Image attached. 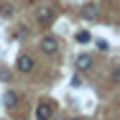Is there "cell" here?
<instances>
[{
    "mask_svg": "<svg viewBox=\"0 0 120 120\" xmlns=\"http://www.w3.org/2000/svg\"><path fill=\"white\" fill-rule=\"evenodd\" d=\"M15 67H18V72H23V74L33 72V56H28V54H21V56L15 59Z\"/></svg>",
    "mask_w": 120,
    "mask_h": 120,
    "instance_id": "3",
    "label": "cell"
},
{
    "mask_svg": "<svg viewBox=\"0 0 120 120\" xmlns=\"http://www.w3.org/2000/svg\"><path fill=\"white\" fill-rule=\"evenodd\" d=\"M13 15V5L10 3H0V18H10Z\"/></svg>",
    "mask_w": 120,
    "mask_h": 120,
    "instance_id": "8",
    "label": "cell"
},
{
    "mask_svg": "<svg viewBox=\"0 0 120 120\" xmlns=\"http://www.w3.org/2000/svg\"><path fill=\"white\" fill-rule=\"evenodd\" d=\"M72 84H74V87H82V77H79V74H77V77L72 79Z\"/></svg>",
    "mask_w": 120,
    "mask_h": 120,
    "instance_id": "11",
    "label": "cell"
},
{
    "mask_svg": "<svg viewBox=\"0 0 120 120\" xmlns=\"http://www.w3.org/2000/svg\"><path fill=\"white\" fill-rule=\"evenodd\" d=\"M90 38H92V36H90L87 31H79V33H77V41H79V44H87Z\"/></svg>",
    "mask_w": 120,
    "mask_h": 120,
    "instance_id": "9",
    "label": "cell"
},
{
    "mask_svg": "<svg viewBox=\"0 0 120 120\" xmlns=\"http://www.w3.org/2000/svg\"><path fill=\"white\" fill-rule=\"evenodd\" d=\"M54 8L51 5H38V10H36V23L38 26H51L54 23Z\"/></svg>",
    "mask_w": 120,
    "mask_h": 120,
    "instance_id": "1",
    "label": "cell"
},
{
    "mask_svg": "<svg viewBox=\"0 0 120 120\" xmlns=\"http://www.w3.org/2000/svg\"><path fill=\"white\" fill-rule=\"evenodd\" d=\"M79 18H84V21H95V18H100V8H97L95 3H87V5L79 10Z\"/></svg>",
    "mask_w": 120,
    "mask_h": 120,
    "instance_id": "4",
    "label": "cell"
},
{
    "mask_svg": "<svg viewBox=\"0 0 120 120\" xmlns=\"http://www.w3.org/2000/svg\"><path fill=\"white\" fill-rule=\"evenodd\" d=\"M118 79H120V69H112V82L118 84Z\"/></svg>",
    "mask_w": 120,
    "mask_h": 120,
    "instance_id": "12",
    "label": "cell"
},
{
    "mask_svg": "<svg viewBox=\"0 0 120 120\" xmlns=\"http://www.w3.org/2000/svg\"><path fill=\"white\" fill-rule=\"evenodd\" d=\"M36 0H21V5H33Z\"/></svg>",
    "mask_w": 120,
    "mask_h": 120,
    "instance_id": "13",
    "label": "cell"
},
{
    "mask_svg": "<svg viewBox=\"0 0 120 120\" xmlns=\"http://www.w3.org/2000/svg\"><path fill=\"white\" fill-rule=\"evenodd\" d=\"M18 105V92H5V107H15Z\"/></svg>",
    "mask_w": 120,
    "mask_h": 120,
    "instance_id": "7",
    "label": "cell"
},
{
    "mask_svg": "<svg viewBox=\"0 0 120 120\" xmlns=\"http://www.w3.org/2000/svg\"><path fill=\"white\" fill-rule=\"evenodd\" d=\"M97 46H100V51H107V49H110V44H107V41H97Z\"/></svg>",
    "mask_w": 120,
    "mask_h": 120,
    "instance_id": "10",
    "label": "cell"
},
{
    "mask_svg": "<svg viewBox=\"0 0 120 120\" xmlns=\"http://www.w3.org/2000/svg\"><path fill=\"white\" fill-rule=\"evenodd\" d=\"M51 115H54V110H51L49 102H44V105L36 107V120H51Z\"/></svg>",
    "mask_w": 120,
    "mask_h": 120,
    "instance_id": "6",
    "label": "cell"
},
{
    "mask_svg": "<svg viewBox=\"0 0 120 120\" xmlns=\"http://www.w3.org/2000/svg\"><path fill=\"white\" fill-rule=\"evenodd\" d=\"M92 64H95L92 54H79V56H77V69H79V72H90Z\"/></svg>",
    "mask_w": 120,
    "mask_h": 120,
    "instance_id": "5",
    "label": "cell"
},
{
    "mask_svg": "<svg viewBox=\"0 0 120 120\" xmlns=\"http://www.w3.org/2000/svg\"><path fill=\"white\" fill-rule=\"evenodd\" d=\"M38 46H41V51H44V54H46V56H54V54H56V51H59V41H56V38H54V36H44V38H41V44H38Z\"/></svg>",
    "mask_w": 120,
    "mask_h": 120,
    "instance_id": "2",
    "label": "cell"
},
{
    "mask_svg": "<svg viewBox=\"0 0 120 120\" xmlns=\"http://www.w3.org/2000/svg\"><path fill=\"white\" fill-rule=\"evenodd\" d=\"M74 120H82V118H74Z\"/></svg>",
    "mask_w": 120,
    "mask_h": 120,
    "instance_id": "14",
    "label": "cell"
}]
</instances>
